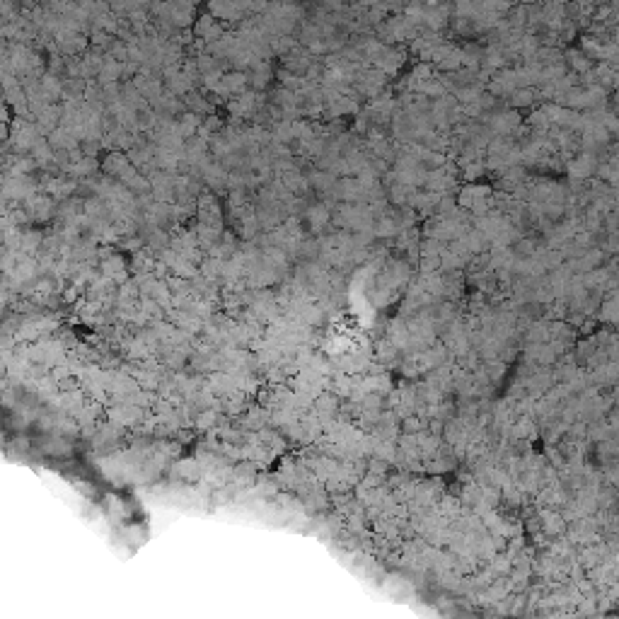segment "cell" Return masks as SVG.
Listing matches in <instances>:
<instances>
[{
  "label": "cell",
  "mask_w": 619,
  "mask_h": 619,
  "mask_svg": "<svg viewBox=\"0 0 619 619\" xmlns=\"http://www.w3.org/2000/svg\"><path fill=\"white\" fill-rule=\"evenodd\" d=\"M539 97H542V92H539L537 87H520V90L510 97V104L513 106H530V104H534V102H539Z\"/></svg>",
  "instance_id": "277c9868"
},
{
  "label": "cell",
  "mask_w": 619,
  "mask_h": 619,
  "mask_svg": "<svg viewBox=\"0 0 619 619\" xmlns=\"http://www.w3.org/2000/svg\"><path fill=\"white\" fill-rule=\"evenodd\" d=\"M598 319L603 324H619V288L605 293L603 302H600Z\"/></svg>",
  "instance_id": "7a4b0ae2"
},
{
  "label": "cell",
  "mask_w": 619,
  "mask_h": 619,
  "mask_svg": "<svg viewBox=\"0 0 619 619\" xmlns=\"http://www.w3.org/2000/svg\"><path fill=\"white\" fill-rule=\"evenodd\" d=\"M566 63L571 66V73L578 76V78L585 76V73H590V71H595L593 58H590L588 54H583L581 49H571L569 54H566Z\"/></svg>",
  "instance_id": "3957f363"
},
{
  "label": "cell",
  "mask_w": 619,
  "mask_h": 619,
  "mask_svg": "<svg viewBox=\"0 0 619 619\" xmlns=\"http://www.w3.org/2000/svg\"><path fill=\"white\" fill-rule=\"evenodd\" d=\"M385 80H387V76H385V73H380L378 68H375V71L361 73V76L356 78V87H358V92H361V95L375 97L385 87Z\"/></svg>",
  "instance_id": "6da1fadb"
}]
</instances>
